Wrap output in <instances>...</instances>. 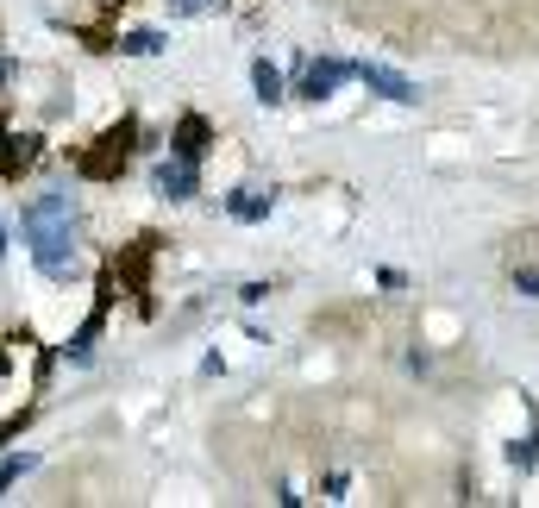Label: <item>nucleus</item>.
I'll return each mask as SVG.
<instances>
[{"label": "nucleus", "mask_w": 539, "mask_h": 508, "mask_svg": "<svg viewBox=\"0 0 539 508\" xmlns=\"http://www.w3.org/2000/svg\"><path fill=\"white\" fill-rule=\"evenodd\" d=\"M19 233H26V245H32V264H38V276H51V283H69L76 276V207H69V195L63 189H51V195H32L26 207H19Z\"/></svg>", "instance_id": "obj_1"}, {"label": "nucleus", "mask_w": 539, "mask_h": 508, "mask_svg": "<svg viewBox=\"0 0 539 508\" xmlns=\"http://www.w3.org/2000/svg\"><path fill=\"white\" fill-rule=\"evenodd\" d=\"M132 120H120V126H113V132H101L95 138V151H82L76 157V170L88 176V182H107V176H120L126 170V157H132Z\"/></svg>", "instance_id": "obj_2"}, {"label": "nucleus", "mask_w": 539, "mask_h": 508, "mask_svg": "<svg viewBox=\"0 0 539 508\" xmlns=\"http://www.w3.org/2000/svg\"><path fill=\"white\" fill-rule=\"evenodd\" d=\"M358 76L351 63H339V57H308L301 63V82H295V95L301 101H326V95H339V88Z\"/></svg>", "instance_id": "obj_3"}, {"label": "nucleus", "mask_w": 539, "mask_h": 508, "mask_svg": "<svg viewBox=\"0 0 539 508\" xmlns=\"http://www.w3.org/2000/svg\"><path fill=\"white\" fill-rule=\"evenodd\" d=\"M358 82H364L377 101H395V107H414V101H420V88L402 76V69H389V63H358Z\"/></svg>", "instance_id": "obj_4"}, {"label": "nucleus", "mask_w": 539, "mask_h": 508, "mask_svg": "<svg viewBox=\"0 0 539 508\" xmlns=\"http://www.w3.org/2000/svg\"><path fill=\"white\" fill-rule=\"evenodd\" d=\"M195 189H201V170L189 164V157H163L157 164V195H170V201H195Z\"/></svg>", "instance_id": "obj_5"}, {"label": "nucleus", "mask_w": 539, "mask_h": 508, "mask_svg": "<svg viewBox=\"0 0 539 508\" xmlns=\"http://www.w3.org/2000/svg\"><path fill=\"white\" fill-rule=\"evenodd\" d=\"M207 145H214V126H207L201 113H189V120H176V132H170V151H176V157H189V164H201V157H207Z\"/></svg>", "instance_id": "obj_6"}, {"label": "nucleus", "mask_w": 539, "mask_h": 508, "mask_svg": "<svg viewBox=\"0 0 539 508\" xmlns=\"http://www.w3.org/2000/svg\"><path fill=\"white\" fill-rule=\"evenodd\" d=\"M270 207H276V195H257V189H239V195H226V214H232V220H245V226L270 220Z\"/></svg>", "instance_id": "obj_7"}, {"label": "nucleus", "mask_w": 539, "mask_h": 508, "mask_svg": "<svg viewBox=\"0 0 539 508\" xmlns=\"http://www.w3.org/2000/svg\"><path fill=\"white\" fill-rule=\"evenodd\" d=\"M38 164V138L26 132V138H0V170L7 176H19V170H32Z\"/></svg>", "instance_id": "obj_8"}, {"label": "nucleus", "mask_w": 539, "mask_h": 508, "mask_svg": "<svg viewBox=\"0 0 539 508\" xmlns=\"http://www.w3.org/2000/svg\"><path fill=\"white\" fill-rule=\"evenodd\" d=\"M251 88H257V101H264V107H276V101L289 95V88H283V69H276V63H264V57L251 63Z\"/></svg>", "instance_id": "obj_9"}, {"label": "nucleus", "mask_w": 539, "mask_h": 508, "mask_svg": "<svg viewBox=\"0 0 539 508\" xmlns=\"http://www.w3.org/2000/svg\"><path fill=\"white\" fill-rule=\"evenodd\" d=\"M163 44H170L163 32H126V38H120V51H126V57H157Z\"/></svg>", "instance_id": "obj_10"}, {"label": "nucleus", "mask_w": 539, "mask_h": 508, "mask_svg": "<svg viewBox=\"0 0 539 508\" xmlns=\"http://www.w3.org/2000/svg\"><path fill=\"white\" fill-rule=\"evenodd\" d=\"M32 465H38V452H13V458H0V490H13V483L26 477Z\"/></svg>", "instance_id": "obj_11"}, {"label": "nucleus", "mask_w": 539, "mask_h": 508, "mask_svg": "<svg viewBox=\"0 0 539 508\" xmlns=\"http://www.w3.org/2000/svg\"><path fill=\"white\" fill-rule=\"evenodd\" d=\"M508 465H514V471H533V465H539V440H533V433L508 446Z\"/></svg>", "instance_id": "obj_12"}, {"label": "nucleus", "mask_w": 539, "mask_h": 508, "mask_svg": "<svg viewBox=\"0 0 539 508\" xmlns=\"http://www.w3.org/2000/svg\"><path fill=\"white\" fill-rule=\"evenodd\" d=\"M514 289H521L527 302H539V264H514Z\"/></svg>", "instance_id": "obj_13"}, {"label": "nucleus", "mask_w": 539, "mask_h": 508, "mask_svg": "<svg viewBox=\"0 0 539 508\" xmlns=\"http://www.w3.org/2000/svg\"><path fill=\"white\" fill-rule=\"evenodd\" d=\"M0 258H7V233H0Z\"/></svg>", "instance_id": "obj_14"}]
</instances>
